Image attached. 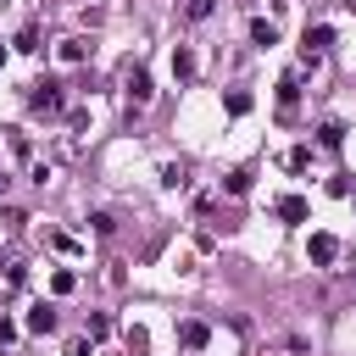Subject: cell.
<instances>
[{"instance_id": "1", "label": "cell", "mask_w": 356, "mask_h": 356, "mask_svg": "<svg viewBox=\"0 0 356 356\" xmlns=\"http://www.w3.org/2000/svg\"><path fill=\"white\" fill-rule=\"evenodd\" d=\"M28 111H33V117H56V111H67V83H61V78H39V83H28Z\"/></svg>"}, {"instance_id": "2", "label": "cell", "mask_w": 356, "mask_h": 356, "mask_svg": "<svg viewBox=\"0 0 356 356\" xmlns=\"http://www.w3.org/2000/svg\"><path fill=\"white\" fill-rule=\"evenodd\" d=\"M122 95H128V106L139 111V106H150L156 100V83H150V72L145 67H128V83H122Z\"/></svg>"}, {"instance_id": "3", "label": "cell", "mask_w": 356, "mask_h": 356, "mask_svg": "<svg viewBox=\"0 0 356 356\" xmlns=\"http://www.w3.org/2000/svg\"><path fill=\"white\" fill-rule=\"evenodd\" d=\"M306 261H312V267H334V261H339V239H334V234H312V239H306Z\"/></svg>"}, {"instance_id": "4", "label": "cell", "mask_w": 356, "mask_h": 356, "mask_svg": "<svg viewBox=\"0 0 356 356\" xmlns=\"http://www.w3.org/2000/svg\"><path fill=\"white\" fill-rule=\"evenodd\" d=\"M56 323H61V312H56L50 300H33V306H28V317H22V328H28V334H56Z\"/></svg>"}, {"instance_id": "5", "label": "cell", "mask_w": 356, "mask_h": 356, "mask_svg": "<svg viewBox=\"0 0 356 356\" xmlns=\"http://www.w3.org/2000/svg\"><path fill=\"white\" fill-rule=\"evenodd\" d=\"M273 217H278V222H306V217H312V200H306V195H278V200H273Z\"/></svg>"}, {"instance_id": "6", "label": "cell", "mask_w": 356, "mask_h": 356, "mask_svg": "<svg viewBox=\"0 0 356 356\" xmlns=\"http://www.w3.org/2000/svg\"><path fill=\"white\" fill-rule=\"evenodd\" d=\"M295 106H300V67L278 78V117H295Z\"/></svg>"}, {"instance_id": "7", "label": "cell", "mask_w": 356, "mask_h": 356, "mask_svg": "<svg viewBox=\"0 0 356 356\" xmlns=\"http://www.w3.org/2000/svg\"><path fill=\"white\" fill-rule=\"evenodd\" d=\"M178 345H184V350H206V345H211V328H206L200 317H184V323H178Z\"/></svg>"}, {"instance_id": "8", "label": "cell", "mask_w": 356, "mask_h": 356, "mask_svg": "<svg viewBox=\"0 0 356 356\" xmlns=\"http://www.w3.org/2000/svg\"><path fill=\"white\" fill-rule=\"evenodd\" d=\"M250 44H256V50H273V44H278V22L250 17Z\"/></svg>"}, {"instance_id": "9", "label": "cell", "mask_w": 356, "mask_h": 356, "mask_svg": "<svg viewBox=\"0 0 356 356\" xmlns=\"http://www.w3.org/2000/svg\"><path fill=\"white\" fill-rule=\"evenodd\" d=\"M195 72H200V61H195V50H189V44H178V50H172V78H178V83H189Z\"/></svg>"}, {"instance_id": "10", "label": "cell", "mask_w": 356, "mask_h": 356, "mask_svg": "<svg viewBox=\"0 0 356 356\" xmlns=\"http://www.w3.org/2000/svg\"><path fill=\"white\" fill-rule=\"evenodd\" d=\"M328 44H334V28H328V22H312V28H306V56H323Z\"/></svg>"}, {"instance_id": "11", "label": "cell", "mask_w": 356, "mask_h": 356, "mask_svg": "<svg viewBox=\"0 0 356 356\" xmlns=\"http://www.w3.org/2000/svg\"><path fill=\"white\" fill-rule=\"evenodd\" d=\"M250 184H256V167H234L222 178V195H250Z\"/></svg>"}, {"instance_id": "12", "label": "cell", "mask_w": 356, "mask_h": 356, "mask_svg": "<svg viewBox=\"0 0 356 356\" xmlns=\"http://www.w3.org/2000/svg\"><path fill=\"white\" fill-rule=\"evenodd\" d=\"M250 106H256V100H250V89H222V111H228V117H245Z\"/></svg>"}, {"instance_id": "13", "label": "cell", "mask_w": 356, "mask_h": 356, "mask_svg": "<svg viewBox=\"0 0 356 356\" xmlns=\"http://www.w3.org/2000/svg\"><path fill=\"white\" fill-rule=\"evenodd\" d=\"M317 145H323V150H339V145H345V122H339V117H328V122L317 128Z\"/></svg>"}, {"instance_id": "14", "label": "cell", "mask_w": 356, "mask_h": 356, "mask_svg": "<svg viewBox=\"0 0 356 356\" xmlns=\"http://www.w3.org/2000/svg\"><path fill=\"white\" fill-rule=\"evenodd\" d=\"M61 61H67V67L89 61V39H61Z\"/></svg>"}, {"instance_id": "15", "label": "cell", "mask_w": 356, "mask_h": 356, "mask_svg": "<svg viewBox=\"0 0 356 356\" xmlns=\"http://www.w3.org/2000/svg\"><path fill=\"white\" fill-rule=\"evenodd\" d=\"M89 234H95V239H111V234H117V217H111V211H89Z\"/></svg>"}, {"instance_id": "16", "label": "cell", "mask_w": 356, "mask_h": 356, "mask_svg": "<svg viewBox=\"0 0 356 356\" xmlns=\"http://www.w3.org/2000/svg\"><path fill=\"white\" fill-rule=\"evenodd\" d=\"M72 289H78V273L72 267H56L50 273V295H72Z\"/></svg>"}, {"instance_id": "17", "label": "cell", "mask_w": 356, "mask_h": 356, "mask_svg": "<svg viewBox=\"0 0 356 356\" xmlns=\"http://www.w3.org/2000/svg\"><path fill=\"white\" fill-rule=\"evenodd\" d=\"M184 184H189L184 161H167V167H161V189H184Z\"/></svg>"}, {"instance_id": "18", "label": "cell", "mask_w": 356, "mask_h": 356, "mask_svg": "<svg viewBox=\"0 0 356 356\" xmlns=\"http://www.w3.org/2000/svg\"><path fill=\"white\" fill-rule=\"evenodd\" d=\"M284 167H289V172H306V167H312V145H295V150L284 156Z\"/></svg>"}, {"instance_id": "19", "label": "cell", "mask_w": 356, "mask_h": 356, "mask_svg": "<svg viewBox=\"0 0 356 356\" xmlns=\"http://www.w3.org/2000/svg\"><path fill=\"white\" fill-rule=\"evenodd\" d=\"M211 11H217V0H184V17H189V22H206Z\"/></svg>"}, {"instance_id": "20", "label": "cell", "mask_w": 356, "mask_h": 356, "mask_svg": "<svg viewBox=\"0 0 356 356\" xmlns=\"http://www.w3.org/2000/svg\"><path fill=\"white\" fill-rule=\"evenodd\" d=\"M11 156H17V161H33V145H28L22 128H11Z\"/></svg>"}, {"instance_id": "21", "label": "cell", "mask_w": 356, "mask_h": 356, "mask_svg": "<svg viewBox=\"0 0 356 356\" xmlns=\"http://www.w3.org/2000/svg\"><path fill=\"white\" fill-rule=\"evenodd\" d=\"M89 339H111V317L106 312H89Z\"/></svg>"}, {"instance_id": "22", "label": "cell", "mask_w": 356, "mask_h": 356, "mask_svg": "<svg viewBox=\"0 0 356 356\" xmlns=\"http://www.w3.org/2000/svg\"><path fill=\"white\" fill-rule=\"evenodd\" d=\"M17 50H22V56H33V50H39V28H33V22L17 33Z\"/></svg>"}, {"instance_id": "23", "label": "cell", "mask_w": 356, "mask_h": 356, "mask_svg": "<svg viewBox=\"0 0 356 356\" xmlns=\"http://www.w3.org/2000/svg\"><path fill=\"white\" fill-rule=\"evenodd\" d=\"M145 345H150V339H145V328L134 323V328H128V350H134V356H145Z\"/></svg>"}, {"instance_id": "24", "label": "cell", "mask_w": 356, "mask_h": 356, "mask_svg": "<svg viewBox=\"0 0 356 356\" xmlns=\"http://www.w3.org/2000/svg\"><path fill=\"white\" fill-rule=\"evenodd\" d=\"M28 178L33 184H50V161H28Z\"/></svg>"}, {"instance_id": "25", "label": "cell", "mask_w": 356, "mask_h": 356, "mask_svg": "<svg viewBox=\"0 0 356 356\" xmlns=\"http://www.w3.org/2000/svg\"><path fill=\"white\" fill-rule=\"evenodd\" d=\"M17 334H22V328H17V323H11V317H0V345H11V339H17Z\"/></svg>"}, {"instance_id": "26", "label": "cell", "mask_w": 356, "mask_h": 356, "mask_svg": "<svg viewBox=\"0 0 356 356\" xmlns=\"http://www.w3.org/2000/svg\"><path fill=\"white\" fill-rule=\"evenodd\" d=\"M67 356H95V345H89V334H83V339H72V345H67Z\"/></svg>"}, {"instance_id": "27", "label": "cell", "mask_w": 356, "mask_h": 356, "mask_svg": "<svg viewBox=\"0 0 356 356\" xmlns=\"http://www.w3.org/2000/svg\"><path fill=\"white\" fill-rule=\"evenodd\" d=\"M6 189H11V178H6V172H0V200H6Z\"/></svg>"}, {"instance_id": "28", "label": "cell", "mask_w": 356, "mask_h": 356, "mask_svg": "<svg viewBox=\"0 0 356 356\" xmlns=\"http://www.w3.org/2000/svg\"><path fill=\"white\" fill-rule=\"evenodd\" d=\"M0 67H6V44H0Z\"/></svg>"}, {"instance_id": "29", "label": "cell", "mask_w": 356, "mask_h": 356, "mask_svg": "<svg viewBox=\"0 0 356 356\" xmlns=\"http://www.w3.org/2000/svg\"><path fill=\"white\" fill-rule=\"evenodd\" d=\"M350 200H356V189H350Z\"/></svg>"}]
</instances>
